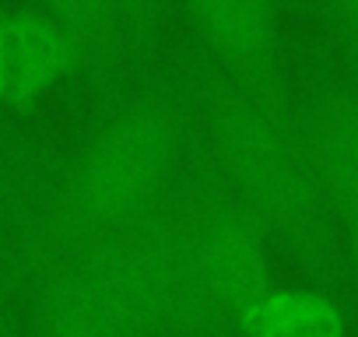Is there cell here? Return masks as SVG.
<instances>
[{
  "mask_svg": "<svg viewBox=\"0 0 358 337\" xmlns=\"http://www.w3.org/2000/svg\"><path fill=\"white\" fill-rule=\"evenodd\" d=\"M197 141L190 85H155L120 99L99 123L43 173L0 162L53 236H95L137 222L162 204Z\"/></svg>",
  "mask_w": 358,
  "mask_h": 337,
  "instance_id": "1",
  "label": "cell"
},
{
  "mask_svg": "<svg viewBox=\"0 0 358 337\" xmlns=\"http://www.w3.org/2000/svg\"><path fill=\"white\" fill-rule=\"evenodd\" d=\"M197 134L229 194L281 246L306 281L337 295L344 260L334 215L313 176L299 134V116L274 113L246 95L208 60L197 57L190 74Z\"/></svg>",
  "mask_w": 358,
  "mask_h": 337,
  "instance_id": "2",
  "label": "cell"
},
{
  "mask_svg": "<svg viewBox=\"0 0 358 337\" xmlns=\"http://www.w3.org/2000/svg\"><path fill=\"white\" fill-rule=\"evenodd\" d=\"M172 194L179 211H183L194 257L201 264V274L215 302L243 334L246 316L281 285L274 278L267 232L229 194L211 155L201 144V134L183 168H179Z\"/></svg>",
  "mask_w": 358,
  "mask_h": 337,
  "instance_id": "3",
  "label": "cell"
},
{
  "mask_svg": "<svg viewBox=\"0 0 358 337\" xmlns=\"http://www.w3.org/2000/svg\"><path fill=\"white\" fill-rule=\"evenodd\" d=\"M197 39L201 60L274 113L299 116V92L288 74L281 15L267 0H190L176 8Z\"/></svg>",
  "mask_w": 358,
  "mask_h": 337,
  "instance_id": "4",
  "label": "cell"
},
{
  "mask_svg": "<svg viewBox=\"0 0 358 337\" xmlns=\"http://www.w3.org/2000/svg\"><path fill=\"white\" fill-rule=\"evenodd\" d=\"M299 134L348 250L358 299V92L341 78L313 81L299 95Z\"/></svg>",
  "mask_w": 358,
  "mask_h": 337,
  "instance_id": "5",
  "label": "cell"
},
{
  "mask_svg": "<svg viewBox=\"0 0 358 337\" xmlns=\"http://www.w3.org/2000/svg\"><path fill=\"white\" fill-rule=\"evenodd\" d=\"M50 18L78 50V74L106 81L162 36L176 8L151 0H46Z\"/></svg>",
  "mask_w": 358,
  "mask_h": 337,
  "instance_id": "6",
  "label": "cell"
},
{
  "mask_svg": "<svg viewBox=\"0 0 358 337\" xmlns=\"http://www.w3.org/2000/svg\"><path fill=\"white\" fill-rule=\"evenodd\" d=\"M78 74V50L43 4L0 8V106L32 109Z\"/></svg>",
  "mask_w": 358,
  "mask_h": 337,
  "instance_id": "7",
  "label": "cell"
},
{
  "mask_svg": "<svg viewBox=\"0 0 358 337\" xmlns=\"http://www.w3.org/2000/svg\"><path fill=\"white\" fill-rule=\"evenodd\" d=\"M344 309L337 295L320 288L278 285L243 323V337H344Z\"/></svg>",
  "mask_w": 358,
  "mask_h": 337,
  "instance_id": "8",
  "label": "cell"
},
{
  "mask_svg": "<svg viewBox=\"0 0 358 337\" xmlns=\"http://www.w3.org/2000/svg\"><path fill=\"white\" fill-rule=\"evenodd\" d=\"M323 18L337 53H341V81L358 92V0H327L316 8Z\"/></svg>",
  "mask_w": 358,
  "mask_h": 337,
  "instance_id": "9",
  "label": "cell"
},
{
  "mask_svg": "<svg viewBox=\"0 0 358 337\" xmlns=\"http://www.w3.org/2000/svg\"><path fill=\"white\" fill-rule=\"evenodd\" d=\"M0 337H4V330H0Z\"/></svg>",
  "mask_w": 358,
  "mask_h": 337,
  "instance_id": "10",
  "label": "cell"
}]
</instances>
